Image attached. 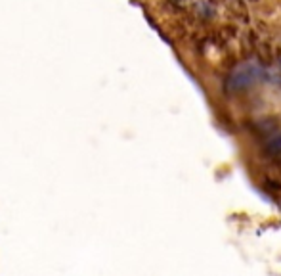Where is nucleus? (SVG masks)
Listing matches in <instances>:
<instances>
[{
  "mask_svg": "<svg viewBox=\"0 0 281 276\" xmlns=\"http://www.w3.org/2000/svg\"><path fill=\"white\" fill-rule=\"evenodd\" d=\"M171 2H173V4H176L178 8H186V6H190L194 0H171Z\"/></svg>",
  "mask_w": 281,
  "mask_h": 276,
  "instance_id": "4",
  "label": "nucleus"
},
{
  "mask_svg": "<svg viewBox=\"0 0 281 276\" xmlns=\"http://www.w3.org/2000/svg\"><path fill=\"white\" fill-rule=\"evenodd\" d=\"M266 152H268V156H280L281 154V135H276V137H272L268 140Z\"/></svg>",
  "mask_w": 281,
  "mask_h": 276,
  "instance_id": "2",
  "label": "nucleus"
},
{
  "mask_svg": "<svg viewBox=\"0 0 281 276\" xmlns=\"http://www.w3.org/2000/svg\"><path fill=\"white\" fill-rule=\"evenodd\" d=\"M260 77V68L255 64H243L239 66L228 79V89L232 92L243 91L247 87H251L255 81H259Z\"/></svg>",
  "mask_w": 281,
  "mask_h": 276,
  "instance_id": "1",
  "label": "nucleus"
},
{
  "mask_svg": "<svg viewBox=\"0 0 281 276\" xmlns=\"http://www.w3.org/2000/svg\"><path fill=\"white\" fill-rule=\"evenodd\" d=\"M226 6H228L230 12H234L238 18L241 16L243 20H247V10H245V6H243L241 0H226Z\"/></svg>",
  "mask_w": 281,
  "mask_h": 276,
  "instance_id": "3",
  "label": "nucleus"
}]
</instances>
